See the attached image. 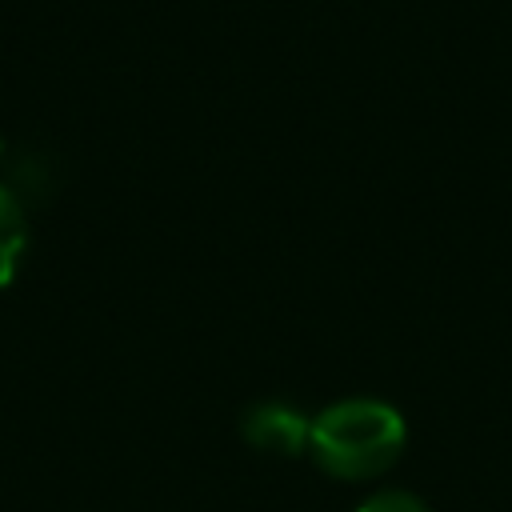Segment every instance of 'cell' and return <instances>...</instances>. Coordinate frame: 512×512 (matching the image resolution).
I'll use <instances>...</instances> for the list:
<instances>
[{
  "label": "cell",
  "instance_id": "obj_5",
  "mask_svg": "<svg viewBox=\"0 0 512 512\" xmlns=\"http://www.w3.org/2000/svg\"><path fill=\"white\" fill-rule=\"evenodd\" d=\"M356 512H428V504L412 492H400V488H388V492H372Z\"/></svg>",
  "mask_w": 512,
  "mask_h": 512
},
{
  "label": "cell",
  "instance_id": "obj_3",
  "mask_svg": "<svg viewBox=\"0 0 512 512\" xmlns=\"http://www.w3.org/2000/svg\"><path fill=\"white\" fill-rule=\"evenodd\" d=\"M28 248V208L0 184V288L12 284Z\"/></svg>",
  "mask_w": 512,
  "mask_h": 512
},
{
  "label": "cell",
  "instance_id": "obj_1",
  "mask_svg": "<svg viewBox=\"0 0 512 512\" xmlns=\"http://www.w3.org/2000/svg\"><path fill=\"white\" fill-rule=\"evenodd\" d=\"M404 416L384 400H340L312 420L308 448L316 464L340 480H372L404 452Z\"/></svg>",
  "mask_w": 512,
  "mask_h": 512
},
{
  "label": "cell",
  "instance_id": "obj_4",
  "mask_svg": "<svg viewBox=\"0 0 512 512\" xmlns=\"http://www.w3.org/2000/svg\"><path fill=\"white\" fill-rule=\"evenodd\" d=\"M8 192L24 204V208H32V204H40V200H48L52 196V184H56V172H52V160H48V152H20L16 160H12V168H8Z\"/></svg>",
  "mask_w": 512,
  "mask_h": 512
},
{
  "label": "cell",
  "instance_id": "obj_2",
  "mask_svg": "<svg viewBox=\"0 0 512 512\" xmlns=\"http://www.w3.org/2000/svg\"><path fill=\"white\" fill-rule=\"evenodd\" d=\"M240 432L252 448L260 452H272V456H300L308 448V436H312V420L284 404V400H264V404H252L240 420Z\"/></svg>",
  "mask_w": 512,
  "mask_h": 512
}]
</instances>
